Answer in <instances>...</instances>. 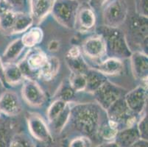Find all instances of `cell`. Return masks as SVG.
<instances>
[{
	"label": "cell",
	"mask_w": 148,
	"mask_h": 147,
	"mask_svg": "<svg viewBox=\"0 0 148 147\" xmlns=\"http://www.w3.org/2000/svg\"><path fill=\"white\" fill-rule=\"evenodd\" d=\"M102 110L97 104H77L71 107L69 121L83 136L95 137L102 123Z\"/></svg>",
	"instance_id": "1"
},
{
	"label": "cell",
	"mask_w": 148,
	"mask_h": 147,
	"mask_svg": "<svg viewBox=\"0 0 148 147\" xmlns=\"http://www.w3.org/2000/svg\"><path fill=\"white\" fill-rule=\"evenodd\" d=\"M96 32L104 40L107 57L122 60L130 58L133 51L129 46L125 35L119 27L101 25L97 27Z\"/></svg>",
	"instance_id": "2"
},
{
	"label": "cell",
	"mask_w": 148,
	"mask_h": 147,
	"mask_svg": "<svg viewBox=\"0 0 148 147\" xmlns=\"http://www.w3.org/2000/svg\"><path fill=\"white\" fill-rule=\"evenodd\" d=\"M80 4L77 0H53L51 13L58 23L68 29H75Z\"/></svg>",
	"instance_id": "3"
},
{
	"label": "cell",
	"mask_w": 148,
	"mask_h": 147,
	"mask_svg": "<svg viewBox=\"0 0 148 147\" xmlns=\"http://www.w3.org/2000/svg\"><path fill=\"white\" fill-rule=\"evenodd\" d=\"M48 55L39 48H32L28 51L21 62L17 63L25 79H33L38 78L39 72L45 66Z\"/></svg>",
	"instance_id": "4"
},
{
	"label": "cell",
	"mask_w": 148,
	"mask_h": 147,
	"mask_svg": "<svg viewBox=\"0 0 148 147\" xmlns=\"http://www.w3.org/2000/svg\"><path fill=\"white\" fill-rule=\"evenodd\" d=\"M106 113L108 119L114 123L119 130L134 126L137 123V116L129 110L124 97L116 101L106 110Z\"/></svg>",
	"instance_id": "5"
},
{
	"label": "cell",
	"mask_w": 148,
	"mask_h": 147,
	"mask_svg": "<svg viewBox=\"0 0 148 147\" xmlns=\"http://www.w3.org/2000/svg\"><path fill=\"white\" fill-rule=\"evenodd\" d=\"M104 5L103 11L104 25L119 27L125 21L128 10L125 0H111Z\"/></svg>",
	"instance_id": "6"
},
{
	"label": "cell",
	"mask_w": 148,
	"mask_h": 147,
	"mask_svg": "<svg viewBox=\"0 0 148 147\" xmlns=\"http://www.w3.org/2000/svg\"><path fill=\"white\" fill-rule=\"evenodd\" d=\"M128 28L132 41L140 47L139 51L147 54V17L134 15L130 18Z\"/></svg>",
	"instance_id": "7"
},
{
	"label": "cell",
	"mask_w": 148,
	"mask_h": 147,
	"mask_svg": "<svg viewBox=\"0 0 148 147\" xmlns=\"http://www.w3.org/2000/svg\"><path fill=\"white\" fill-rule=\"evenodd\" d=\"M123 89L108 79L94 93L97 104L106 111L116 101L121 98Z\"/></svg>",
	"instance_id": "8"
},
{
	"label": "cell",
	"mask_w": 148,
	"mask_h": 147,
	"mask_svg": "<svg viewBox=\"0 0 148 147\" xmlns=\"http://www.w3.org/2000/svg\"><path fill=\"white\" fill-rule=\"evenodd\" d=\"M21 96L27 104L34 107H41L47 101V95L33 79H25L21 88Z\"/></svg>",
	"instance_id": "9"
},
{
	"label": "cell",
	"mask_w": 148,
	"mask_h": 147,
	"mask_svg": "<svg viewBox=\"0 0 148 147\" xmlns=\"http://www.w3.org/2000/svg\"><path fill=\"white\" fill-rule=\"evenodd\" d=\"M27 126L29 132L34 138L43 143L52 141V135L46 121L36 113H28Z\"/></svg>",
	"instance_id": "10"
},
{
	"label": "cell",
	"mask_w": 148,
	"mask_h": 147,
	"mask_svg": "<svg viewBox=\"0 0 148 147\" xmlns=\"http://www.w3.org/2000/svg\"><path fill=\"white\" fill-rule=\"evenodd\" d=\"M124 99L129 110L135 115L143 113L147 101V88L146 85H140L127 92Z\"/></svg>",
	"instance_id": "11"
},
{
	"label": "cell",
	"mask_w": 148,
	"mask_h": 147,
	"mask_svg": "<svg viewBox=\"0 0 148 147\" xmlns=\"http://www.w3.org/2000/svg\"><path fill=\"white\" fill-rule=\"evenodd\" d=\"M66 63L71 72L86 75L90 67L83 57L81 49L78 46H73L66 55Z\"/></svg>",
	"instance_id": "12"
},
{
	"label": "cell",
	"mask_w": 148,
	"mask_h": 147,
	"mask_svg": "<svg viewBox=\"0 0 148 147\" xmlns=\"http://www.w3.org/2000/svg\"><path fill=\"white\" fill-rule=\"evenodd\" d=\"M22 110V105L18 94L5 91L0 96V113L8 117L18 116Z\"/></svg>",
	"instance_id": "13"
},
{
	"label": "cell",
	"mask_w": 148,
	"mask_h": 147,
	"mask_svg": "<svg viewBox=\"0 0 148 147\" xmlns=\"http://www.w3.org/2000/svg\"><path fill=\"white\" fill-rule=\"evenodd\" d=\"M82 53L91 60H101L106 56V45L100 36H91L83 42Z\"/></svg>",
	"instance_id": "14"
},
{
	"label": "cell",
	"mask_w": 148,
	"mask_h": 147,
	"mask_svg": "<svg viewBox=\"0 0 148 147\" xmlns=\"http://www.w3.org/2000/svg\"><path fill=\"white\" fill-rule=\"evenodd\" d=\"M130 60L132 72L135 79L146 83L148 75L147 54L141 51H135L132 52Z\"/></svg>",
	"instance_id": "15"
},
{
	"label": "cell",
	"mask_w": 148,
	"mask_h": 147,
	"mask_svg": "<svg viewBox=\"0 0 148 147\" xmlns=\"http://www.w3.org/2000/svg\"><path fill=\"white\" fill-rule=\"evenodd\" d=\"M96 16L91 8H79L77 15L75 27L80 32H88L95 27Z\"/></svg>",
	"instance_id": "16"
},
{
	"label": "cell",
	"mask_w": 148,
	"mask_h": 147,
	"mask_svg": "<svg viewBox=\"0 0 148 147\" xmlns=\"http://www.w3.org/2000/svg\"><path fill=\"white\" fill-rule=\"evenodd\" d=\"M93 68L107 76H116L123 71L124 63L122 60L114 57H107L106 60L96 64Z\"/></svg>",
	"instance_id": "17"
},
{
	"label": "cell",
	"mask_w": 148,
	"mask_h": 147,
	"mask_svg": "<svg viewBox=\"0 0 148 147\" xmlns=\"http://www.w3.org/2000/svg\"><path fill=\"white\" fill-rule=\"evenodd\" d=\"M136 124L120 129L114 138V142L119 147H129L140 139Z\"/></svg>",
	"instance_id": "18"
},
{
	"label": "cell",
	"mask_w": 148,
	"mask_h": 147,
	"mask_svg": "<svg viewBox=\"0 0 148 147\" xmlns=\"http://www.w3.org/2000/svg\"><path fill=\"white\" fill-rule=\"evenodd\" d=\"M85 75L86 78V88L85 91L90 94H94L108 80L106 75L93 68H90Z\"/></svg>",
	"instance_id": "19"
},
{
	"label": "cell",
	"mask_w": 148,
	"mask_h": 147,
	"mask_svg": "<svg viewBox=\"0 0 148 147\" xmlns=\"http://www.w3.org/2000/svg\"><path fill=\"white\" fill-rule=\"evenodd\" d=\"M53 0H29L31 15L33 18L41 21L51 11Z\"/></svg>",
	"instance_id": "20"
},
{
	"label": "cell",
	"mask_w": 148,
	"mask_h": 147,
	"mask_svg": "<svg viewBox=\"0 0 148 147\" xmlns=\"http://www.w3.org/2000/svg\"><path fill=\"white\" fill-rule=\"evenodd\" d=\"M25 48L26 47L23 44L21 38L12 41L8 46L2 55V57H1L3 64L14 63L15 60L18 58Z\"/></svg>",
	"instance_id": "21"
},
{
	"label": "cell",
	"mask_w": 148,
	"mask_h": 147,
	"mask_svg": "<svg viewBox=\"0 0 148 147\" xmlns=\"http://www.w3.org/2000/svg\"><path fill=\"white\" fill-rule=\"evenodd\" d=\"M5 66V80L6 85L14 86L23 83L25 79L17 63L4 64Z\"/></svg>",
	"instance_id": "22"
},
{
	"label": "cell",
	"mask_w": 148,
	"mask_h": 147,
	"mask_svg": "<svg viewBox=\"0 0 148 147\" xmlns=\"http://www.w3.org/2000/svg\"><path fill=\"white\" fill-rule=\"evenodd\" d=\"M34 22V18L28 12H16V21L11 35L20 34L29 29Z\"/></svg>",
	"instance_id": "23"
},
{
	"label": "cell",
	"mask_w": 148,
	"mask_h": 147,
	"mask_svg": "<svg viewBox=\"0 0 148 147\" xmlns=\"http://www.w3.org/2000/svg\"><path fill=\"white\" fill-rule=\"evenodd\" d=\"M44 38V32L38 27L29 28L23 34L21 40L26 48H34L39 44Z\"/></svg>",
	"instance_id": "24"
},
{
	"label": "cell",
	"mask_w": 148,
	"mask_h": 147,
	"mask_svg": "<svg viewBox=\"0 0 148 147\" xmlns=\"http://www.w3.org/2000/svg\"><path fill=\"white\" fill-rule=\"evenodd\" d=\"M60 68V60L55 56L48 57V60L42 69L40 71L38 78L49 81L57 75Z\"/></svg>",
	"instance_id": "25"
},
{
	"label": "cell",
	"mask_w": 148,
	"mask_h": 147,
	"mask_svg": "<svg viewBox=\"0 0 148 147\" xmlns=\"http://www.w3.org/2000/svg\"><path fill=\"white\" fill-rule=\"evenodd\" d=\"M119 129L114 123L108 119L103 120L98 129L97 136L106 142L114 141Z\"/></svg>",
	"instance_id": "26"
},
{
	"label": "cell",
	"mask_w": 148,
	"mask_h": 147,
	"mask_svg": "<svg viewBox=\"0 0 148 147\" xmlns=\"http://www.w3.org/2000/svg\"><path fill=\"white\" fill-rule=\"evenodd\" d=\"M16 12L10 10L0 11V31L4 34L11 35L16 21Z\"/></svg>",
	"instance_id": "27"
},
{
	"label": "cell",
	"mask_w": 148,
	"mask_h": 147,
	"mask_svg": "<svg viewBox=\"0 0 148 147\" xmlns=\"http://www.w3.org/2000/svg\"><path fill=\"white\" fill-rule=\"evenodd\" d=\"M71 104L68 103L64 110L59 114L58 116L50 123L52 129L56 133H60L64 129L66 124L69 121L70 114H71Z\"/></svg>",
	"instance_id": "28"
},
{
	"label": "cell",
	"mask_w": 148,
	"mask_h": 147,
	"mask_svg": "<svg viewBox=\"0 0 148 147\" xmlns=\"http://www.w3.org/2000/svg\"><path fill=\"white\" fill-rule=\"evenodd\" d=\"M68 102L60 99H56L52 103H51L47 111V118L49 124L52 123L58 116L59 114L64 110Z\"/></svg>",
	"instance_id": "29"
},
{
	"label": "cell",
	"mask_w": 148,
	"mask_h": 147,
	"mask_svg": "<svg viewBox=\"0 0 148 147\" xmlns=\"http://www.w3.org/2000/svg\"><path fill=\"white\" fill-rule=\"evenodd\" d=\"M69 83L75 92L85 91L86 88V75L72 73L69 79Z\"/></svg>",
	"instance_id": "30"
},
{
	"label": "cell",
	"mask_w": 148,
	"mask_h": 147,
	"mask_svg": "<svg viewBox=\"0 0 148 147\" xmlns=\"http://www.w3.org/2000/svg\"><path fill=\"white\" fill-rule=\"evenodd\" d=\"M75 93L76 92L70 86L69 83H64L61 85L58 90L56 93V96L58 98L57 99H60V100L69 103L75 96Z\"/></svg>",
	"instance_id": "31"
},
{
	"label": "cell",
	"mask_w": 148,
	"mask_h": 147,
	"mask_svg": "<svg viewBox=\"0 0 148 147\" xmlns=\"http://www.w3.org/2000/svg\"><path fill=\"white\" fill-rule=\"evenodd\" d=\"M9 147H35L29 137L25 135H16L11 138Z\"/></svg>",
	"instance_id": "32"
},
{
	"label": "cell",
	"mask_w": 148,
	"mask_h": 147,
	"mask_svg": "<svg viewBox=\"0 0 148 147\" xmlns=\"http://www.w3.org/2000/svg\"><path fill=\"white\" fill-rule=\"evenodd\" d=\"M137 129L139 133L140 137L142 139L147 140L148 138V116L147 113H145L139 118L136 123Z\"/></svg>",
	"instance_id": "33"
},
{
	"label": "cell",
	"mask_w": 148,
	"mask_h": 147,
	"mask_svg": "<svg viewBox=\"0 0 148 147\" xmlns=\"http://www.w3.org/2000/svg\"><path fill=\"white\" fill-rule=\"evenodd\" d=\"M15 12H27L28 0H4Z\"/></svg>",
	"instance_id": "34"
},
{
	"label": "cell",
	"mask_w": 148,
	"mask_h": 147,
	"mask_svg": "<svg viewBox=\"0 0 148 147\" xmlns=\"http://www.w3.org/2000/svg\"><path fill=\"white\" fill-rule=\"evenodd\" d=\"M10 141L8 129L3 123L0 122V147H9Z\"/></svg>",
	"instance_id": "35"
},
{
	"label": "cell",
	"mask_w": 148,
	"mask_h": 147,
	"mask_svg": "<svg viewBox=\"0 0 148 147\" xmlns=\"http://www.w3.org/2000/svg\"><path fill=\"white\" fill-rule=\"evenodd\" d=\"M69 147H91V142L88 137L80 136L72 139L69 144Z\"/></svg>",
	"instance_id": "36"
},
{
	"label": "cell",
	"mask_w": 148,
	"mask_h": 147,
	"mask_svg": "<svg viewBox=\"0 0 148 147\" xmlns=\"http://www.w3.org/2000/svg\"><path fill=\"white\" fill-rule=\"evenodd\" d=\"M136 14L147 17L148 15V0H136Z\"/></svg>",
	"instance_id": "37"
},
{
	"label": "cell",
	"mask_w": 148,
	"mask_h": 147,
	"mask_svg": "<svg viewBox=\"0 0 148 147\" xmlns=\"http://www.w3.org/2000/svg\"><path fill=\"white\" fill-rule=\"evenodd\" d=\"M60 47V43L58 40H52L48 44L47 49L49 52H56L59 50Z\"/></svg>",
	"instance_id": "38"
},
{
	"label": "cell",
	"mask_w": 148,
	"mask_h": 147,
	"mask_svg": "<svg viewBox=\"0 0 148 147\" xmlns=\"http://www.w3.org/2000/svg\"><path fill=\"white\" fill-rule=\"evenodd\" d=\"M0 83H2L3 86L6 85V83L5 80V66L0 57Z\"/></svg>",
	"instance_id": "39"
},
{
	"label": "cell",
	"mask_w": 148,
	"mask_h": 147,
	"mask_svg": "<svg viewBox=\"0 0 148 147\" xmlns=\"http://www.w3.org/2000/svg\"><path fill=\"white\" fill-rule=\"evenodd\" d=\"M129 147H148L147 140L140 138L138 141H136L134 144L130 145Z\"/></svg>",
	"instance_id": "40"
},
{
	"label": "cell",
	"mask_w": 148,
	"mask_h": 147,
	"mask_svg": "<svg viewBox=\"0 0 148 147\" xmlns=\"http://www.w3.org/2000/svg\"><path fill=\"white\" fill-rule=\"evenodd\" d=\"M108 2V0H91V4L95 7H102Z\"/></svg>",
	"instance_id": "41"
},
{
	"label": "cell",
	"mask_w": 148,
	"mask_h": 147,
	"mask_svg": "<svg viewBox=\"0 0 148 147\" xmlns=\"http://www.w3.org/2000/svg\"><path fill=\"white\" fill-rule=\"evenodd\" d=\"M97 147H119L117 144H116L114 141H110V142H106L103 144L98 146Z\"/></svg>",
	"instance_id": "42"
}]
</instances>
